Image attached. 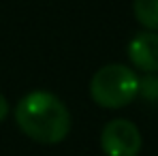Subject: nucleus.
<instances>
[{"label": "nucleus", "instance_id": "obj_5", "mask_svg": "<svg viewBox=\"0 0 158 156\" xmlns=\"http://www.w3.org/2000/svg\"><path fill=\"white\" fill-rule=\"evenodd\" d=\"M132 13L145 30L158 32V0H132Z\"/></svg>", "mask_w": 158, "mask_h": 156}, {"label": "nucleus", "instance_id": "obj_6", "mask_svg": "<svg viewBox=\"0 0 158 156\" xmlns=\"http://www.w3.org/2000/svg\"><path fill=\"white\" fill-rule=\"evenodd\" d=\"M139 94L150 99V101L158 99V75L156 73H148L143 79H139Z\"/></svg>", "mask_w": 158, "mask_h": 156}, {"label": "nucleus", "instance_id": "obj_4", "mask_svg": "<svg viewBox=\"0 0 158 156\" xmlns=\"http://www.w3.org/2000/svg\"><path fill=\"white\" fill-rule=\"evenodd\" d=\"M128 58L139 71L158 73V32L145 30L135 34L128 43Z\"/></svg>", "mask_w": 158, "mask_h": 156}, {"label": "nucleus", "instance_id": "obj_3", "mask_svg": "<svg viewBox=\"0 0 158 156\" xmlns=\"http://www.w3.org/2000/svg\"><path fill=\"white\" fill-rule=\"evenodd\" d=\"M141 143L143 139L137 124L126 118H115L107 122L101 133V148L105 156H139Z\"/></svg>", "mask_w": 158, "mask_h": 156}, {"label": "nucleus", "instance_id": "obj_7", "mask_svg": "<svg viewBox=\"0 0 158 156\" xmlns=\"http://www.w3.org/2000/svg\"><path fill=\"white\" fill-rule=\"evenodd\" d=\"M6 116H9V103H6V99H4L2 92H0V122H2Z\"/></svg>", "mask_w": 158, "mask_h": 156}, {"label": "nucleus", "instance_id": "obj_1", "mask_svg": "<svg viewBox=\"0 0 158 156\" xmlns=\"http://www.w3.org/2000/svg\"><path fill=\"white\" fill-rule=\"evenodd\" d=\"M19 130L43 145L62 143L71 133V113L53 92L32 90L15 105Z\"/></svg>", "mask_w": 158, "mask_h": 156}, {"label": "nucleus", "instance_id": "obj_2", "mask_svg": "<svg viewBox=\"0 0 158 156\" xmlns=\"http://www.w3.org/2000/svg\"><path fill=\"white\" fill-rule=\"evenodd\" d=\"M90 96L103 109H122L139 96V77L131 66H101L90 81Z\"/></svg>", "mask_w": 158, "mask_h": 156}]
</instances>
